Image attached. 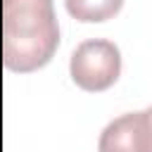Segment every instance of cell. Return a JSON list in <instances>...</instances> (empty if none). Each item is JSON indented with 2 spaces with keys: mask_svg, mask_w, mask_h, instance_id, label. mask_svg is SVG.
Listing matches in <instances>:
<instances>
[{
  "mask_svg": "<svg viewBox=\"0 0 152 152\" xmlns=\"http://www.w3.org/2000/svg\"><path fill=\"white\" fill-rule=\"evenodd\" d=\"M71 81L88 93L107 90L121 74V52L112 40L90 38L83 40L69 59Z\"/></svg>",
  "mask_w": 152,
  "mask_h": 152,
  "instance_id": "cell-2",
  "label": "cell"
},
{
  "mask_svg": "<svg viewBox=\"0 0 152 152\" xmlns=\"http://www.w3.org/2000/svg\"><path fill=\"white\" fill-rule=\"evenodd\" d=\"M59 45L52 0H2V62L28 74L45 66Z\"/></svg>",
  "mask_w": 152,
  "mask_h": 152,
  "instance_id": "cell-1",
  "label": "cell"
},
{
  "mask_svg": "<svg viewBox=\"0 0 152 152\" xmlns=\"http://www.w3.org/2000/svg\"><path fill=\"white\" fill-rule=\"evenodd\" d=\"M64 5H66V12L74 19L93 24V21L112 19L121 10L124 0H64Z\"/></svg>",
  "mask_w": 152,
  "mask_h": 152,
  "instance_id": "cell-4",
  "label": "cell"
},
{
  "mask_svg": "<svg viewBox=\"0 0 152 152\" xmlns=\"http://www.w3.org/2000/svg\"><path fill=\"white\" fill-rule=\"evenodd\" d=\"M97 152H152V109L112 119L100 133Z\"/></svg>",
  "mask_w": 152,
  "mask_h": 152,
  "instance_id": "cell-3",
  "label": "cell"
}]
</instances>
